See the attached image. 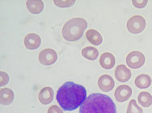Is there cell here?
I'll list each match as a JSON object with an SVG mask.
<instances>
[{
	"label": "cell",
	"instance_id": "obj_8",
	"mask_svg": "<svg viewBox=\"0 0 152 113\" xmlns=\"http://www.w3.org/2000/svg\"><path fill=\"white\" fill-rule=\"evenodd\" d=\"M41 39L40 36L36 33H29L24 38V46L27 50H37L41 45Z\"/></svg>",
	"mask_w": 152,
	"mask_h": 113
},
{
	"label": "cell",
	"instance_id": "obj_6",
	"mask_svg": "<svg viewBox=\"0 0 152 113\" xmlns=\"http://www.w3.org/2000/svg\"><path fill=\"white\" fill-rule=\"evenodd\" d=\"M58 60L57 52L52 49H45L39 53V61L44 66H51Z\"/></svg>",
	"mask_w": 152,
	"mask_h": 113
},
{
	"label": "cell",
	"instance_id": "obj_18",
	"mask_svg": "<svg viewBox=\"0 0 152 113\" xmlns=\"http://www.w3.org/2000/svg\"><path fill=\"white\" fill-rule=\"evenodd\" d=\"M139 104L143 107H149L152 105V96L148 92L142 91L137 96Z\"/></svg>",
	"mask_w": 152,
	"mask_h": 113
},
{
	"label": "cell",
	"instance_id": "obj_17",
	"mask_svg": "<svg viewBox=\"0 0 152 113\" xmlns=\"http://www.w3.org/2000/svg\"><path fill=\"white\" fill-rule=\"evenodd\" d=\"M82 56L88 60L94 61L99 56V51L95 47L88 46L83 48L82 50Z\"/></svg>",
	"mask_w": 152,
	"mask_h": 113
},
{
	"label": "cell",
	"instance_id": "obj_20",
	"mask_svg": "<svg viewBox=\"0 0 152 113\" xmlns=\"http://www.w3.org/2000/svg\"><path fill=\"white\" fill-rule=\"evenodd\" d=\"M53 3L56 6L59 7H70L73 5L74 3H75V1L71 0V1H59V0H54Z\"/></svg>",
	"mask_w": 152,
	"mask_h": 113
},
{
	"label": "cell",
	"instance_id": "obj_11",
	"mask_svg": "<svg viewBox=\"0 0 152 113\" xmlns=\"http://www.w3.org/2000/svg\"><path fill=\"white\" fill-rule=\"evenodd\" d=\"M38 99L42 104L47 105L50 104L53 99V90L50 87L42 88L38 95Z\"/></svg>",
	"mask_w": 152,
	"mask_h": 113
},
{
	"label": "cell",
	"instance_id": "obj_1",
	"mask_svg": "<svg viewBox=\"0 0 152 113\" xmlns=\"http://www.w3.org/2000/svg\"><path fill=\"white\" fill-rule=\"evenodd\" d=\"M57 101L64 111H74L84 103L87 99V90L83 86L66 82L57 91Z\"/></svg>",
	"mask_w": 152,
	"mask_h": 113
},
{
	"label": "cell",
	"instance_id": "obj_16",
	"mask_svg": "<svg viewBox=\"0 0 152 113\" xmlns=\"http://www.w3.org/2000/svg\"><path fill=\"white\" fill-rule=\"evenodd\" d=\"M151 78L149 75L145 74H142L137 76L134 80L135 86L138 88H140V89L148 88L151 84Z\"/></svg>",
	"mask_w": 152,
	"mask_h": 113
},
{
	"label": "cell",
	"instance_id": "obj_13",
	"mask_svg": "<svg viewBox=\"0 0 152 113\" xmlns=\"http://www.w3.org/2000/svg\"><path fill=\"white\" fill-rule=\"evenodd\" d=\"M14 100V93L9 88L0 90V103L2 105H10Z\"/></svg>",
	"mask_w": 152,
	"mask_h": 113
},
{
	"label": "cell",
	"instance_id": "obj_14",
	"mask_svg": "<svg viewBox=\"0 0 152 113\" xmlns=\"http://www.w3.org/2000/svg\"><path fill=\"white\" fill-rule=\"evenodd\" d=\"M86 37L88 41L94 45H99L102 43L103 37L99 32H97L95 29H89L86 32Z\"/></svg>",
	"mask_w": 152,
	"mask_h": 113
},
{
	"label": "cell",
	"instance_id": "obj_2",
	"mask_svg": "<svg viewBox=\"0 0 152 113\" xmlns=\"http://www.w3.org/2000/svg\"><path fill=\"white\" fill-rule=\"evenodd\" d=\"M79 113H117V107L109 96L93 93L79 107Z\"/></svg>",
	"mask_w": 152,
	"mask_h": 113
},
{
	"label": "cell",
	"instance_id": "obj_10",
	"mask_svg": "<svg viewBox=\"0 0 152 113\" xmlns=\"http://www.w3.org/2000/svg\"><path fill=\"white\" fill-rule=\"evenodd\" d=\"M115 77L119 82H126L131 78V71L125 65H119L115 70Z\"/></svg>",
	"mask_w": 152,
	"mask_h": 113
},
{
	"label": "cell",
	"instance_id": "obj_4",
	"mask_svg": "<svg viewBox=\"0 0 152 113\" xmlns=\"http://www.w3.org/2000/svg\"><path fill=\"white\" fill-rule=\"evenodd\" d=\"M146 20L142 15H134L128 20L126 26L130 33L138 34L146 28Z\"/></svg>",
	"mask_w": 152,
	"mask_h": 113
},
{
	"label": "cell",
	"instance_id": "obj_22",
	"mask_svg": "<svg viewBox=\"0 0 152 113\" xmlns=\"http://www.w3.org/2000/svg\"><path fill=\"white\" fill-rule=\"evenodd\" d=\"M147 3L148 2L146 0H140V1H138V0H133L132 1L133 5L135 7H137V8H143V7L146 6Z\"/></svg>",
	"mask_w": 152,
	"mask_h": 113
},
{
	"label": "cell",
	"instance_id": "obj_9",
	"mask_svg": "<svg viewBox=\"0 0 152 113\" xmlns=\"http://www.w3.org/2000/svg\"><path fill=\"white\" fill-rule=\"evenodd\" d=\"M114 85H115V82H114L113 78L108 74L101 75L98 79V86L99 89L103 90L104 92H108L113 90Z\"/></svg>",
	"mask_w": 152,
	"mask_h": 113
},
{
	"label": "cell",
	"instance_id": "obj_19",
	"mask_svg": "<svg viewBox=\"0 0 152 113\" xmlns=\"http://www.w3.org/2000/svg\"><path fill=\"white\" fill-rule=\"evenodd\" d=\"M126 113H143V111L137 105V102L134 99H132L129 103Z\"/></svg>",
	"mask_w": 152,
	"mask_h": 113
},
{
	"label": "cell",
	"instance_id": "obj_23",
	"mask_svg": "<svg viewBox=\"0 0 152 113\" xmlns=\"http://www.w3.org/2000/svg\"><path fill=\"white\" fill-rule=\"evenodd\" d=\"M47 113H63V111L61 107H59L57 105H53L48 109Z\"/></svg>",
	"mask_w": 152,
	"mask_h": 113
},
{
	"label": "cell",
	"instance_id": "obj_7",
	"mask_svg": "<svg viewBox=\"0 0 152 113\" xmlns=\"http://www.w3.org/2000/svg\"><path fill=\"white\" fill-rule=\"evenodd\" d=\"M132 95V89L130 87L127 86V85H121L117 87L115 93H114V96L116 100L120 103L127 101L128 99L130 98Z\"/></svg>",
	"mask_w": 152,
	"mask_h": 113
},
{
	"label": "cell",
	"instance_id": "obj_3",
	"mask_svg": "<svg viewBox=\"0 0 152 113\" xmlns=\"http://www.w3.org/2000/svg\"><path fill=\"white\" fill-rule=\"evenodd\" d=\"M88 28V22L84 19L75 17L65 23L61 30L62 36L68 41H79Z\"/></svg>",
	"mask_w": 152,
	"mask_h": 113
},
{
	"label": "cell",
	"instance_id": "obj_12",
	"mask_svg": "<svg viewBox=\"0 0 152 113\" xmlns=\"http://www.w3.org/2000/svg\"><path fill=\"white\" fill-rule=\"evenodd\" d=\"M99 64L105 70H111L115 65V57L110 52H104L99 58Z\"/></svg>",
	"mask_w": 152,
	"mask_h": 113
},
{
	"label": "cell",
	"instance_id": "obj_15",
	"mask_svg": "<svg viewBox=\"0 0 152 113\" xmlns=\"http://www.w3.org/2000/svg\"><path fill=\"white\" fill-rule=\"evenodd\" d=\"M26 6L29 12L32 14H39L44 9V3L41 0H29L27 1Z\"/></svg>",
	"mask_w": 152,
	"mask_h": 113
},
{
	"label": "cell",
	"instance_id": "obj_21",
	"mask_svg": "<svg viewBox=\"0 0 152 113\" xmlns=\"http://www.w3.org/2000/svg\"><path fill=\"white\" fill-rule=\"evenodd\" d=\"M9 82V76L7 75V74L5 72L1 71L0 72V85L1 87L5 86Z\"/></svg>",
	"mask_w": 152,
	"mask_h": 113
},
{
	"label": "cell",
	"instance_id": "obj_5",
	"mask_svg": "<svg viewBox=\"0 0 152 113\" xmlns=\"http://www.w3.org/2000/svg\"><path fill=\"white\" fill-rule=\"evenodd\" d=\"M146 58L142 52L139 51H133L126 57V63L131 69H138L144 65Z\"/></svg>",
	"mask_w": 152,
	"mask_h": 113
}]
</instances>
